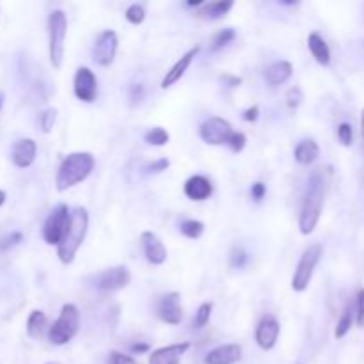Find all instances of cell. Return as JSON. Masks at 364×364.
Segmentation results:
<instances>
[{
  "label": "cell",
  "mask_w": 364,
  "mask_h": 364,
  "mask_svg": "<svg viewBox=\"0 0 364 364\" xmlns=\"http://www.w3.org/2000/svg\"><path fill=\"white\" fill-rule=\"evenodd\" d=\"M22 238H23L22 233H18V231L11 233V235H8L4 240H2V242H0V249L2 250L9 249V247H13V245H16V243L22 242Z\"/></svg>",
  "instance_id": "38"
},
{
  "label": "cell",
  "mask_w": 364,
  "mask_h": 364,
  "mask_svg": "<svg viewBox=\"0 0 364 364\" xmlns=\"http://www.w3.org/2000/svg\"><path fill=\"white\" fill-rule=\"evenodd\" d=\"M293 155H295V160L300 166H311V163L318 159L320 148L318 144H316V141H313V139H304V141H300L299 144H297Z\"/></svg>",
  "instance_id": "22"
},
{
  "label": "cell",
  "mask_w": 364,
  "mask_h": 364,
  "mask_svg": "<svg viewBox=\"0 0 364 364\" xmlns=\"http://www.w3.org/2000/svg\"><path fill=\"white\" fill-rule=\"evenodd\" d=\"M198 52H199V46H194V48H190L182 59H178V61H176V65L173 66L169 72H167L166 76H163L162 89H169L171 86H175V83L178 82V80L182 79L183 75H185V72L189 69V66L192 65L194 58L198 55Z\"/></svg>",
  "instance_id": "19"
},
{
  "label": "cell",
  "mask_w": 364,
  "mask_h": 364,
  "mask_svg": "<svg viewBox=\"0 0 364 364\" xmlns=\"http://www.w3.org/2000/svg\"><path fill=\"white\" fill-rule=\"evenodd\" d=\"M235 38H236L235 29H224V31L217 32V34L213 36L212 45H210V50H212V52H219L220 48L228 46L229 43H231Z\"/></svg>",
  "instance_id": "26"
},
{
  "label": "cell",
  "mask_w": 364,
  "mask_h": 364,
  "mask_svg": "<svg viewBox=\"0 0 364 364\" xmlns=\"http://www.w3.org/2000/svg\"><path fill=\"white\" fill-rule=\"evenodd\" d=\"M142 95H144V89H142V86H133V88H132V100H133V103L141 102Z\"/></svg>",
  "instance_id": "43"
},
{
  "label": "cell",
  "mask_w": 364,
  "mask_h": 364,
  "mask_svg": "<svg viewBox=\"0 0 364 364\" xmlns=\"http://www.w3.org/2000/svg\"><path fill=\"white\" fill-rule=\"evenodd\" d=\"M307 46H309V52H311L313 58L316 59V62L327 66L330 62V48L325 43V39L318 34V32H311L309 38H307Z\"/></svg>",
  "instance_id": "21"
},
{
  "label": "cell",
  "mask_w": 364,
  "mask_h": 364,
  "mask_svg": "<svg viewBox=\"0 0 364 364\" xmlns=\"http://www.w3.org/2000/svg\"><path fill=\"white\" fill-rule=\"evenodd\" d=\"M55 118H58V110L55 109H46L45 112H41V114H39V119H38V125H39V128H41V132L48 133L50 130L53 128Z\"/></svg>",
  "instance_id": "30"
},
{
  "label": "cell",
  "mask_w": 364,
  "mask_h": 364,
  "mask_svg": "<svg viewBox=\"0 0 364 364\" xmlns=\"http://www.w3.org/2000/svg\"><path fill=\"white\" fill-rule=\"evenodd\" d=\"M130 270L126 267H114V269L103 270L96 277V286L105 292H116V290H123L130 285Z\"/></svg>",
  "instance_id": "11"
},
{
  "label": "cell",
  "mask_w": 364,
  "mask_h": 364,
  "mask_svg": "<svg viewBox=\"0 0 364 364\" xmlns=\"http://www.w3.org/2000/svg\"><path fill=\"white\" fill-rule=\"evenodd\" d=\"M68 32V18L65 11L58 9L48 16V38H50V62L55 69L61 68L62 58H65V41Z\"/></svg>",
  "instance_id": "4"
},
{
  "label": "cell",
  "mask_w": 364,
  "mask_h": 364,
  "mask_svg": "<svg viewBox=\"0 0 364 364\" xmlns=\"http://www.w3.org/2000/svg\"><path fill=\"white\" fill-rule=\"evenodd\" d=\"M338 139L343 146H346V148H349V146H352L353 130H352V126L349 125V123H342V125L338 126Z\"/></svg>",
  "instance_id": "33"
},
{
  "label": "cell",
  "mask_w": 364,
  "mask_h": 364,
  "mask_svg": "<svg viewBox=\"0 0 364 364\" xmlns=\"http://www.w3.org/2000/svg\"><path fill=\"white\" fill-rule=\"evenodd\" d=\"M279 332H281L279 322L272 315L263 316L262 322L256 327V343H258L259 349L272 350L276 346L277 338H279Z\"/></svg>",
  "instance_id": "13"
},
{
  "label": "cell",
  "mask_w": 364,
  "mask_h": 364,
  "mask_svg": "<svg viewBox=\"0 0 364 364\" xmlns=\"http://www.w3.org/2000/svg\"><path fill=\"white\" fill-rule=\"evenodd\" d=\"M46 330V316L43 315L41 311H32L29 315V320H27V334L31 336V338L39 339L45 334Z\"/></svg>",
  "instance_id": "24"
},
{
  "label": "cell",
  "mask_w": 364,
  "mask_h": 364,
  "mask_svg": "<svg viewBox=\"0 0 364 364\" xmlns=\"http://www.w3.org/2000/svg\"><path fill=\"white\" fill-rule=\"evenodd\" d=\"M293 75V66L288 61H276L265 69V79L270 86H281Z\"/></svg>",
  "instance_id": "20"
},
{
  "label": "cell",
  "mask_w": 364,
  "mask_h": 364,
  "mask_svg": "<svg viewBox=\"0 0 364 364\" xmlns=\"http://www.w3.org/2000/svg\"><path fill=\"white\" fill-rule=\"evenodd\" d=\"M222 80L228 83V88H238L240 83H242V79H238V76H231V75L222 76Z\"/></svg>",
  "instance_id": "42"
},
{
  "label": "cell",
  "mask_w": 364,
  "mask_h": 364,
  "mask_svg": "<svg viewBox=\"0 0 364 364\" xmlns=\"http://www.w3.org/2000/svg\"><path fill=\"white\" fill-rule=\"evenodd\" d=\"M149 350V345H146V343H135V345H132V352H148Z\"/></svg>",
  "instance_id": "44"
},
{
  "label": "cell",
  "mask_w": 364,
  "mask_h": 364,
  "mask_svg": "<svg viewBox=\"0 0 364 364\" xmlns=\"http://www.w3.org/2000/svg\"><path fill=\"white\" fill-rule=\"evenodd\" d=\"M95 169V156L91 153L79 151L66 156L59 166L58 176H55V187L59 192L72 189L88 178Z\"/></svg>",
  "instance_id": "3"
},
{
  "label": "cell",
  "mask_w": 364,
  "mask_h": 364,
  "mask_svg": "<svg viewBox=\"0 0 364 364\" xmlns=\"http://www.w3.org/2000/svg\"><path fill=\"white\" fill-rule=\"evenodd\" d=\"M144 141L149 146H166L169 142V133L163 128H160V126H156V128H151L149 132H146Z\"/></svg>",
  "instance_id": "28"
},
{
  "label": "cell",
  "mask_w": 364,
  "mask_h": 364,
  "mask_svg": "<svg viewBox=\"0 0 364 364\" xmlns=\"http://www.w3.org/2000/svg\"><path fill=\"white\" fill-rule=\"evenodd\" d=\"M109 364H139L132 356H125L121 352H112L109 357Z\"/></svg>",
  "instance_id": "36"
},
{
  "label": "cell",
  "mask_w": 364,
  "mask_h": 364,
  "mask_svg": "<svg viewBox=\"0 0 364 364\" xmlns=\"http://www.w3.org/2000/svg\"><path fill=\"white\" fill-rule=\"evenodd\" d=\"M360 126H363V139H364V109H363V114H360Z\"/></svg>",
  "instance_id": "46"
},
{
  "label": "cell",
  "mask_w": 364,
  "mask_h": 364,
  "mask_svg": "<svg viewBox=\"0 0 364 364\" xmlns=\"http://www.w3.org/2000/svg\"><path fill=\"white\" fill-rule=\"evenodd\" d=\"M183 190H185L187 198L192 201H206L213 194V185L206 176L196 175L187 180Z\"/></svg>",
  "instance_id": "17"
},
{
  "label": "cell",
  "mask_w": 364,
  "mask_h": 364,
  "mask_svg": "<svg viewBox=\"0 0 364 364\" xmlns=\"http://www.w3.org/2000/svg\"><path fill=\"white\" fill-rule=\"evenodd\" d=\"M302 100H304L302 91H300L299 88H292L288 91V95H286V105L293 110V109H297L300 103H302Z\"/></svg>",
  "instance_id": "35"
},
{
  "label": "cell",
  "mask_w": 364,
  "mask_h": 364,
  "mask_svg": "<svg viewBox=\"0 0 364 364\" xmlns=\"http://www.w3.org/2000/svg\"><path fill=\"white\" fill-rule=\"evenodd\" d=\"M245 142H247V137L243 135L242 132H233L231 139H229L228 146L231 148L233 153H240L243 148H245Z\"/></svg>",
  "instance_id": "34"
},
{
  "label": "cell",
  "mask_w": 364,
  "mask_h": 364,
  "mask_svg": "<svg viewBox=\"0 0 364 364\" xmlns=\"http://www.w3.org/2000/svg\"><path fill=\"white\" fill-rule=\"evenodd\" d=\"M79 307L75 304H65L61 309V315L59 318L53 322V325L48 330V339L52 345H66L68 342H72L73 336L79 330Z\"/></svg>",
  "instance_id": "5"
},
{
  "label": "cell",
  "mask_w": 364,
  "mask_h": 364,
  "mask_svg": "<svg viewBox=\"0 0 364 364\" xmlns=\"http://www.w3.org/2000/svg\"><path fill=\"white\" fill-rule=\"evenodd\" d=\"M233 8L231 0H219V2H212V4H206L205 8L199 11V16L210 20H219L224 15H228L229 9Z\"/></svg>",
  "instance_id": "23"
},
{
  "label": "cell",
  "mask_w": 364,
  "mask_h": 364,
  "mask_svg": "<svg viewBox=\"0 0 364 364\" xmlns=\"http://www.w3.org/2000/svg\"><path fill=\"white\" fill-rule=\"evenodd\" d=\"M69 222V210L66 205H58L55 208L50 212V215L46 217L45 226H43V236H45V242L48 245H59L62 235H65L66 228H68Z\"/></svg>",
  "instance_id": "7"
},
{
  "label": "cell",
  "mask_w": 364,
  "mask_h": 364,
  "mask_svg": "<svg viewBox=\"0 0 364 364\" xmlns=\"http://www.w3.org/2000/svg\"><path fill=\"white\" fill-rule=\"evenodd\" d=\"M36 153H38V146L32 139H20L15 142L11 149V160L16 167H31L36 160Z\"/></svg>",
  "instance_id": "15"
},
{
  "label": "cell",
  "mask_w": 364,
  "mask_h": 364,
  "mask_svg": "<svg viewBox=\"0 0 364 364\" xmlns=\"http://www.w3.org/2000/svg\"><path fill=\"white\" fill-rule=\"evenodd\" d=\"M141 242L142 247H144V255L148 258L149 263L153 265H162L163 262L167 259V250L163 247L162 240L151 231H144L141 235Z\"/></svg>",
  "instance_id": "18"
},
{
  "label": "cell",
  "mask_w": 364,
  "mask_h": 364,
  "mask_svg": "<svg viewBox=\"0 0 364 364\" xmlns=\"http://www.w3.org/2000/svg\"><path fill=\"white\" fill-rule=\"evenodd\" d=\"M159 316L169 325H180L183 320L182 297L178 292H171L163 295L159 302Z\"/></svg>",
  "instance_id": "12"
},
{
  "label": "cell",
  "mask_w": 364,
  "mask_h": 364,
  "mask_svg": "<svg viewBox=\"0 0 364 364\" xmlns=\"http://www.w3.org/2000/svg\"><path fill=\"white\" fill-rule=\"evenodd\" d=\"M73 91H75V96L80 102H95L96 93H98V80H96L95 73L89 68L76 69L75 82H73Z\"/></svg>",
  "instance_id": "10"
},
{
  "label": "cell",
  "mask_w": 364,
  "mask_h": 364,
  "mask_svg": "<svg viewBox=\"0 0 364 364\" xmlns=\"http://www.w3.org/2000/svg\"><path fill=\"white\" fill-rule=\"evenodd\" d=\"M212 309H213V304L212 302H205L199 306L198 313L194 316V327L196 329H203L206 323L210 322V316H212Z\"/></svg>",
  "instance_id": "29"
},
{
  "label": "cell",
  "mask_w": 364,
  "mask_h": 364,
  "mask_svg": "<svg viewBox=\"0 0 364 364\" xmlns=\"http://www.w3.org/2000/svg\"><path fill=\"white\" fill-rule=\"evenodd\" d=\"M89 228V215L88 210L82 208V206H76L73 208V212L69 213V222L68 228H66L65 235H62L61 242L58 245V256L65 265L72 263L75 259L76 250L80 249V245L86 240Z\"/></svg>",
  "instance_id": "2"
},
{
  "label": "cell",
  "mask_w": 364,
  "mask_h": 364,
  "mask_svg": "<svg viewBox=\"0 0 364 364\" xmlns=\"http://www.w3.org/2000/svg\"><path fill=\"white\" fill-rule=\"evenodd\" d=\"M353 315H356L357 325L364 327V288L357 290L356 309H353Z\"/></svg>",
  "instance_id": "32"
},
{
  "label": "cell",
  "mask_w": 364,
  "mask_h": 364,
  "mask_svg": "<svg viewBox=\"0 0 364 364\" xmlns=\"http://www.w3.org/2000/svg\"><path fill=\"white\" fill-rule=\"evenodd\" d=\"M242 359V346L236 343L220 345L210 350L205 357L206 364H235Z\"/></svg>",
  "instance_id": "16"
},
{
  "label": "cell",
  "mask_w": 364,
  "mask_h": 364,
  "mask_svg": "<svg viewBox=\"0 0 364 364\" xmlns=\"http://www.w3.org/2000/svg\"><path fill=\"white\" fill-rule=\"evenodd\" d=\"M2 105H4V95L0 93V110H2Z\"/></svg>",
  "instance_id": "47"
},
{
  "label": "cell",
  "mask_w": 364,
  "mask_h": 364,
  "mask_svg": "<svg viewBox=\"0 0 364 364\" xmlns=\"http://www.w3.org/2000/svg\"><path fill=\"white\" fill-rule=\"evenodd\" d=\"M325 201V178L322 169H316L307 180L306 194L302 199V208L299 215V229L302 235H311L318 224Z\"/></svg>",
  "instance_id": "1"
},
{
  "label": "cell",
  "mask_w": 364,
  "mask_h": 364,
  "mask_svg": "<svg viewBox=\"0 0 364 364\" xmlns=\"http://www.w3.org/2000/svg\"><path fill=\"white\" fill-rule=\"evenodd\" d=\"M322 255H323V249L320 243H313V245H309L306 250H304L292 279V288L295 290V292H304V290L309 286L311 277L313 274H315V269L316 265H318Z\"/></svg>",
  "instance_id": "6"
},
{
  "label": "cell",
  "mask_w": 364,
  "mask_h": 364,
  "mask_svg": "<svg viewBox=\"0 0 364 364\" xmlns=\"http://www.w3.org/2000/svg\"><path fill=\"white\" fill-rule=\"evenodd\" d=\"M125 16L130 23H133V25H141V23L144 22V18H146V11H144V8H142V6L132 4L128 9H126Z\"/></svg>",
  "instance_id": "31"
},
{
  "label": "cell",
  "mask_w": 364,
  "mask_h": 364,
  "mask_svg": "<svg viewBox=\"0 0 364 364\" xmlns=\"http://www.w3.org/2000/svg\"><path fill=\"white\" fill-rule=\"evenodd\" d=\"M190 349V343H175V345L162 346L153 350L149 356V364H180L182 356Z\"/></svg>",
  "instance_id": "14"
},
{
  "label": "cell",
  "mask_w": 364,
  "mask_h": 364,
  "mask_svg": "<svg viewBox=\"0 0 364 364\" xmlns=\"http://www.w3.org/2000/svg\"><path fill=\"white\" fill-rule=\"evenodd\" d=\"M180 231L190 240H198L199 236L205 231V224L199 222V220H183L182 226H180Z\"/></svg>",
  "instance_id": "27"
},
{
  "label": "cell",
  "mask_w": 364,
  "mask_h": 364,
  "mask_svg": "<svg viewBox=\"0 0 364 364\" xmlns=\"http://www.w3.org/2000/svg\"><path fill=\"white\" fill-rule=\"evenodd\" d=\"M118 34L114 31H103L96 38L95 48H93V59L100 66H110L116 59L118 52Z\"/></svg>",
  "instance_id": "9"
},
{
  "label": "cell",
  "mask_w": 364,
  "mask_h": 364,
  "mask_svg": "<svg viewBox=\"0 0 364 364\" xmlns=\"http://www.w3.org/2000/svg\"><path fill=\"white\" fill-rule=\"evenodd\" d=\"M353 323V306L352 304H349V306L345 307V311L342 313V318H339L338 325H336V332H334V336L338 339L345 338L346 332L350 330V327H352Z\"/></svg>",
  "instance_id": "25"
},
{
  "label": "cell",
  "mask_w": 364,
  "mask_h": 364,
  "mask_svg": "<svg viewBox=\"0 0 364 364\" xmlns=\"http://www.w3.org/2000/svg\"><path fill=\"white\" fill-rule=\"evenodd\" d=\"M258 114H259V109L258 107H250V109H247L245 112H243V119H245V121H249V123H252V121H256V119H258Z\"/></svg>",
  "instance_id": "41"
},
{
  "label": "cell",
  "mask_w": 364,
  "mask_h": 364,
  "mask_svg": "<svg viewBox=\"0 0 364 364\" xmlns=\"http://www.w3.org/2000/svg\"><path fill=\"white\" fill-rule=\"evenodd\" d=\"M4 201H6V192L4 190H0V206L4 205Z\"/></svg>",
  "instance_id": "45"
},
{
  "label": "cell",
  "mask_w": 364,
  "mask_h": 364,
  "mask_svg": "<svg viewBox=\"0 0 364 364\" xmlns=\"http://www.w3.org/2000/svg\"><path fill=\"white\" fill-rule=\"evenodd\" d=\"M169 166H171V162H169V160L160 159V160H156V162L149 163L148 171L149 173H163V171H167V167H169Z\"/></svg>",
  "instance_id": "40"
},
{
  "label": "cell",
  "mask_w": 364,
  "mask_h": 364,
  "mask_svg": "<svg viewBox=\"0 0 364 364\" xmlns=\"http://www.w3.org/2000/svg\"><path fill=\"white\" fill-rule=\"evenodd\" d=\"M245 263H247L245 250L233 249V252H231V267H235V269H242V267L245 265Z\"/></svg>",
  "instance_id": "37"
},
{
  "label": "cell",
  "mask_w": 364,
  "mask_h": 364,
  "mask_svg": "<svg viewBox=\"0 0 364 364\" xmlns=\"http://www.w3.org/2000/svg\"><path fill=\"white\" fill-rule=\"evenodd\" d=\"M233 132H235V130L231 128L229 121H226V119L222 118H217V116L206 119L201 125V128H199V135H201L203 141L210 146H228Z\"/></svg>",
  "instance_id": "8"
},
{
  "label": "cell",
  "mask_w": 364,
  "mask_h": 364,
  "mask_svg": "<svg viewBox=\"0 0 364 364\" xmlns=\"http://www.w3.org/2000/svg\"><path fill=\"white\" fill-rule=\"evenodd\" d=\"M265 194H267L265 183L256 182L255 185L250 187V196H252V199H255V201H262V199L265 198Z\"/></svg>",
  "instance_id": "39"
}]
</instances>
